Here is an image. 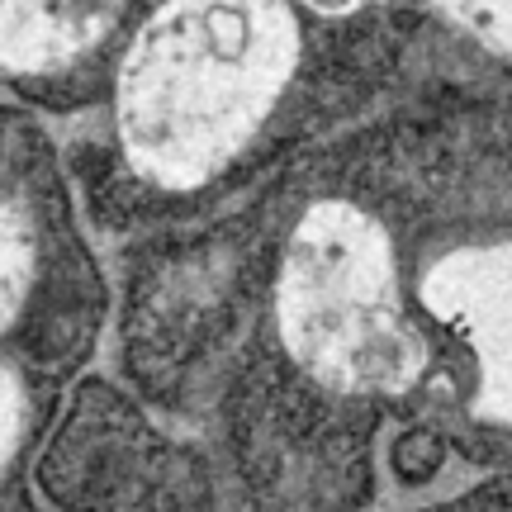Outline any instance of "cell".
<instances>
[{
	"label": "cell",
	"instance_id": "5",
	"mask_svg": "<svg viewBox=\"0 0 512 512\" xmlns=\"http://www.w3.org/2000/svg\"><path fill=\"white\" fill-rule=\"evenodd\" d=\"M432 5L484 48L512 57V0H432Z\"/></svg>",
	"mask_w": 512,
	"mask_h": 512
},
{
	"label": "cell",
	"instance_id": "3",
	"mask_svg": "<svg viewBox=\"0 0 512 512\" xmlns=\"http://www.w3.org/2000/svg\"><path fill=\"white\" fill-rule=\"evenodd\" d=\"M128 0H0V72L53 76L95 53Z\"/></svg>",
	"mask_w": 512,
	"mask_h": 512
},
{
	"label": "cell",
	"instance_id": "4",
	"mask_svg": "<svg viewBox=\"0 0 512 512\" xmlns=\"http://www.w3.org/2000/svg\"><path fill=\"white\" fill-rule=\"evenodd\" d=\"M34 285V219L19 200H0V332L15 328Z\"/></svg>",
	"mask_w": 512,
	"mask_h": 512
},
{
	"label": "cell",
	"instance_id": "6",
	"mask_svg": "<svg viewBox=\"0 0 512 512\" xmlns=\"http://www.w3.org/2000/svg\"><path fill=\"white\" fill-rule=\"evenodd\" d=\"M24 422H29V394H24V375H19L5 356H0V470L15 460L19 441H24Z\"/></svg>",
	"mask_w": 512,
	"mask_h": 512
},
{
	"label": "cell",
	"instance_id": "1",
	"mask_svg": "<svg viewBox=\"0 0 512 512\" xmlns=\"http://www.w3.org/2000/svg\"><path fill=\"white\" fill-rule=\"evenodd\" d=\"M299 62L290 0H162L133 34L114 124L157 190H195L256 138Z\"/></svg>",
	"mask_w": 512,
	"mask_h": 512
},
{
	"label": "cell",
	"instance_id": "7",
	"mask_svg": "<svg viewBox=\"0 0 512 512\" xmlns=\"http://www.w3.org/2000/svg\"><path fill=\"white\" fill-rule=\"evenodd\" d=\"M309 10H323V15H351L361 5H375V0H304Z\"/></svg>",
	"mask_w": 512,
	"mask_h": 512
},
{
	"label": "cell",
	"instance_id": "2",
	"mask_svg": "<svg viewBox=\"0 0 512 512\" xmlns=\"http://www.w3.org/2000/svg\"><path fill=\"white\" fill-rule=\"evenodd\" d=\"M275 318L285 351L342 394H408L427 370V342L403 318L389 233L356 204L323 200L294 223Z\"/></svg>",
	"mask_w": 512,
	"mask_h": 512
}]
</instances>
